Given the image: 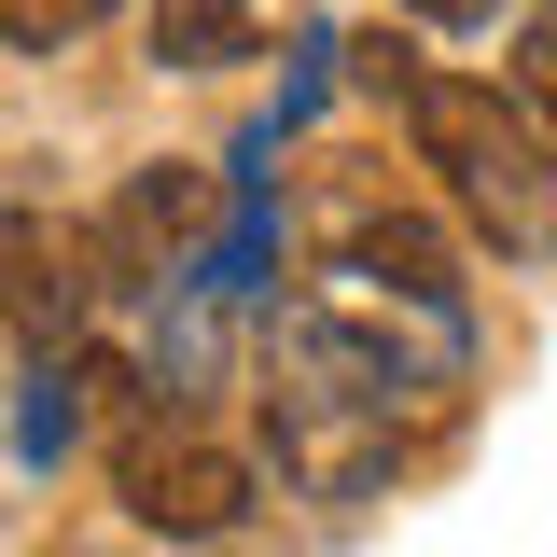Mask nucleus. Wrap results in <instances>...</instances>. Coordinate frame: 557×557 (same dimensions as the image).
Listing matches in <instances>:
<instances>
[{
    "label": "nucleus",
    "mask_w": 557,
    "mask_h": 557,
    "mask_svg": "<svg viewBox=\"0 0 557 557\" xmlns=\"http://www.w3.org/2000/svg\"><path fill=\"white\" fill-rule=\"evenodd\" d=\"M112 0H0V28H14V57H57V42H84Z\"/></svg>",
    "instance_id": "8"
},
{
    "label": "nucleus",
    "mask_w": 557,
    "mask_h": 557,
    "mask_svg": "<svg viewBox=\"0 0 557 557\" xmlns=\"http://www.w3.org/2000/svg\"><path fill=\"white\" fill-rule=\"evenodd\" d=\"M223 223H237V209H223L209 168H126V196L84 223V251H98L112 293H182V278L223 251Z\"/></svg>",
    "instance_id": "4"
},
{
    "label": "nucleus",
    "mask_w": 557,
    "mask_h": 557,
    "mask_svg": "<svg viewBox=\"0 0 557 557\" xmlns=\"http://www.w3.org/2000/svg\"><path fill=\"white\" fill-rule=\"evenodd\" d=\"M70 391H84V362H42V348H28V376H14V460H28V474H57L70 432H84Z\"/></svg>",
    "instance_id": "6"
},
{
    "label": "nucleus",
    "mask_w": 557,
    "mask_h": 557,
    "mask_svg": "<svg viewBox=\"0 0 557 557\" xmlns=\"http://www.w3.org/2000/svg\"><path fill=\"white\" fill-rule=\"evenodd\" d=\"M516 84H530V112L557 126V0H530V42H516Z\"/></svg>",
    "instance_id": "9"
},
{
    "label": "nucleus",
    "mask_w": 557,
    "mask_h": 557,
    "mask_svg": "<svg viewBox=\"0 0 557 557\" xmlns=\"http://www.w3.org/2000/svg\"><path fill=\"white\" fill-rule=\"evenodd\" d=\"M418 14H432V28H474V14H502V0H418Z\"/></svg>",
    "instance_id": "10"
},
{
    "label": "nucleus",
    "mask_w": 557,
    "mask_h": 557,
    "mask_svg": "<svg viewBox=\"0 0 557 557\" xmlns=\"http://www.w3.org/2000/svg\"><path fill=\"white\" fill-rule=\"evenodd\" d=\"M251 362H265L278 487H307V502H362V487H391L418 405H446V376H460V362L405 348L376 307H348V293H335V307H278Z\"/></svg>",
    "instance_id": "1"
},
{
    "label": "nucleus",
    "mask_w": 557,
    "mask_h": 557,
    "mask_svg": "<svg viewBox=\"0 0 557 557\" xmlns=\"http://www.w3.org/2000/svg\"><path fill=\"white\" fill-rule=\"evenodd\" d=\"M84 265H98V251H84V237H42V223H28V209H14V335L42 348V335H70V321H84Z\"/></svg>",
    "instance_id": "5"
},
{
    "label": "nucleus",
    "mask_w": 557,
    "mask_h": 557,
    "mask_svg": "<svg viewBox=\"0 0 557 557\" xmlns=\"http://www.w3.org/2000/svg\"><path fill=\"white\" fill-rule=\"evenodd\" d=\"M153 57H168V70L251 57V0H153Z\"/></svg>",
    "instance_id": "7"
},
{
    "label": "nucleus",
    "mask_w": 557,
    "mask_h": 557,
    "mask_svg": "<svg viewBox=\"0 0 557 557\" xmlns=\"http://www.w3.org/2000/svg\"><path fill=\"white\" fill-rule=\"evenodd\" d=\"M391 112L418 126V168L446 182V209L474 223L502 265H544L557 251V126L530 112V84L502 98L474 70H405Z\"/></svg>",
    "instance_id": "2"
},
{
    "label": "nucleus",
    "mask_w": 557,
    "mask_h": 557,
    "mask_svg": "<svg viewBox=\"0 0 557 557\" xmlns=\"http://www.w3.org/2000/svg\"><path fill=\"white\" fill-rule=\"evenodd\" d=\"M112 502H126L139 530H168V544H223V530L251 516V460H237L196 405H139L126 432H112Z\"/></svg>",
    "instance_id": "3"
}]
</instances>
